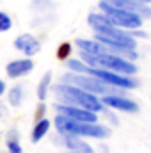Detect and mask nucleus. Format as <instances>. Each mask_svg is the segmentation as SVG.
Listing matches in <instances>:
<instances>
[{
	"label": "nucleus",
	"mask_w": 151,
	"mask_h": 153,
	"mask_svg": "<svg viewBox=\"0 0 151 153\" xmlns=\"http://www.w3.org/2000/svg\"><path fill=\"white\" fill-rule=\"evenodd\" d=\"M87 23L94 32V39L109 41V43L130 48V50H137V41L132 36V32L114 25L103 13H91L87 16Z\"/></svg>",
	"instance_id": "nucleus-1"
},
{
	"label": "nucleus",
	"mask_w": 151,
	"mask_h": 153,
	"mask_svg": "<svg viewBox=\"0 0 151 153\" xmlns=\"http://www.w3.org/2000/svg\"><path fill=\"white\" fill-rule=\"evenodd\" d=\"M53 94L59 100V103H66V105H75V107H82L93 112H101L105 109V105L101 103V98H98L93 93H87L76 85L71 84H57L53 85Z\"/></svg>",
	"instance_id": "nucleus-2"
},
{
	"label": "nucleus",
	"mask_w": 151,
	"mask_h": 153,
	"mask_svg": "<svg viewBox=\"0 0 151 153\" xmlns=\"http://www.w3.org/2000/svg\"><path fill=\"white\" fill-rule=\"evenodd\" d=\"M55 130L59 135H78V137H93V139H107L110 135L109 126L100 123H82L70 119L62 114H57L53 119Z\"/></svg>",
	"instance_id": "nucleus-3"
},
{
	"label": "nucleus",
	"mask_w": 151,
	"mask_h": 153,
	"mask_svg": "<svg viewBox=\"0 0 151 153\" xmlns=\"http://www.w3.org/2000/svg\"><path fill=\"white\" fill-rule=\"evenodd\" d=\"M80 59L93 66V68H101V70H110L115 73H123V75H135L137 73V66L133 64V61L124 59L121 55H115L110 52H101V53H89V52H80Z\"/></svg>",
	"instance_id": "nucleus-4"
},
{
	"label": "nucleus",
	"mask_w": 151,
	"mask_h": 153,
	"mask_svg": "<svg viewBox=\"0 0 151 153\" xmlns=\"http://www.w3.org/2000/svg\"><path fill=\"white\" fill-rule=\"evenodd\" d=\"M61 82L64 84H71L76 85L87 93H93L96 96H107V94H124V89H119V87H114L110 84L96 78L93 75H87V73H75V71H70L66 75L61 76Z\"/></svg>",
	"instance_id": "nucleus-5"
},
{
	"label": "nucleus",
	"mask_w": 151,
	"mask_h": 153,
	"mask_svg": "<svg viewBox=\"0 0 151 153\" xmlns=\"http://www.w3.org/2000/svg\"><path fill=\"white\" fill-rule=\"evenodd\" d=\"M100 11L112 22L114 25L124 29V30H137L142 27L144 23V18L137 13H130V11H124L121 7H115L112 4H109L107 0H100L98 4Z\"/></svg>",
	"instance_id": "nucleus-6"
},
{
	"label": "nucleus",
	"mask_w": 151,
	"mask_h": 153,
	"mask_svg": "<svg viewBox=\"0 0 151 153\" xmlns=\"http://www.w3.org/2000/svg\"><path fill=\"white\" fill-rule=\"evenodd\" d=\"M84 73L96 76V78H100V80H103V82H107V84L114 85V87H119V89H124V91H128V89H135V87H137V80H135L133 76L123 75V73H115V71H110V70L93 68V66L87 64V68H85Z\"/></svg>",
	"instance_id": "nucleus-7"
},
{
	"label": "nucleus",
	"mask_w": 151,
	"mask_h": 153,
	"mask_svg": "<svg viewBox=\"0 0 151 153\" xmlns=\"http://www.w3.org/2000/svg\"><path fill=\"white\" fill-rule=\"evenodd\" d=\"M57 114H62L70 119L75 121H82V123H98V114L82 107H75V105H66V103H57L55 105Z\"/></svg>",
	"instance_id": "nucleus-8"
},
{
	"label": "nucleus",
	"mask_w": 151,
	"mask_h": 153,
	"mask_svg": "<svg viewBox=\"0 0 151 153\" xmlns=\"http://www.w3.org/2000/svg\"><path fill=\"white\" fill-rule=\"evenodd\" d=\"M101 103L109 109H115V111H121V112H137L139 111V105L132 100V98H126L124 94H107V96H101Z\"/></svg>",
	"instance_id": "nucleus-9"
},
{
	"label": "nucleus",
	"mask_w": 151,
	"mask_h": 153,
	"mask_svg": "<svg viewBox=\"0 0 151 153\" xmlns=\"http://www.w3.org/2000/svg\"><path fill=\"white\" fill-rule=\"evenodd\" d=\"M14 48L20 50L23 55L32 57V55H36L39 50H41V43H39L38 38H34L32 34L25 32V34H20L18 38L14 39Z\"/></svg>",
	"instance_id": "nucleus-10"
},
{
	"label": "nucleus",
	"mask_w": 151,
	"mask_h": 153,
	"mask_svg": "<svg viewBox=\"0 0 151 153\" xmlns=\"http://www.w3.org/2000/svg\"><path fill=\"white\" fill-rule=\"evenodd\" d=\"M32 70H34V62H32L30 57L11 61V62H7V66H5V73H7L9 78H20V76H25V75H29Z\"/></svg>",
	"instance_id": "nucleus-11"
},
{
	"label": "nucleus",
	"mask_w": 151,
	"mask_h": 153,
	"mask_svg": "<svg viewBox=\"0 0 151 153\" xmlns=\"http://www.w3.org/2000/svg\"><path fill=\"white\" fill-rule=\"evenodd\" d=\"M109 4H112L115 7H121L124 11H130V13H137L141 14L144 20L151 18V7L150 4H141V2H135V0H107Z\"/></svg>",
	"instance_id": "nucleus-12"
},
{
	"label": "nucleus",
	"mask_w": 151,
	"mask_h": 153,
	"mask_svg": "<svg viewBox=\"0 0 151 153\" xmlns=\"http://www.w3.org/2000/svg\"><path fill=\"white\" fill-rule=\"evenodd\" d=\"M61 143L70 150V152H76V153H94V150L82 141V137L78 135H61Z\"/></svg>",
	"instance_id": "nucleus-13"
},
{
	"label": "nucleus",
	"mask_w": 151,
	"mask_h": 153,
	"mask_svg": "<svg viewBox=\"0 0 151 153\" xmlns=\"http://www.w3.org/2000/svg\"><path fill=\"white\" fill-rule=\"evenodd\" d=\"M50 125H52V123H50V119H46V117L36 121V125H34V128H32V134H30V141H32L34 144H38L39 141L48 134Z\"/></svg>",
	"instance_id": "nucleus-14"
},
{
	"label": "nucleus",
	"mask_w": 151,
	"mask_h": 153,
	"mask_svg": "<svg viewBox=\"0 0 151 153\" xmlns=\"http://www.w3.org/2000/svg\"><path fill=\"white\" fill-rule=\"evenodd\" d=\"M23 85L21 84H16V85H13L11 89H9V93H7V102H9V105L11 107H20L21 105V102H23Z\"/></svg>",
	"instance_id": "nucleus-15"
},
{
	"label": "nucleus",
	"mask_w": 151,
	"mask_h": 153,
	"mask_svg": "<svg viewBox=\"0 0 151 153\" xmlns=\"http://www.w3.org/2000/svg\"><path fill=\"white\" fill-rule=\"evenodd\" d=\"M50 89H52V73L46 71V73L43 75V78L39 80V84H38V98H39V102H44V100H46Z\"/></svg>",
	"instance_id": "nucleus-16"
},
{
	"label": "nucleus",
	"mask_w": 151,
	"mask_h": 153,
	"mask_svg": "<svg viewBox=\"0 0 151 153\" xmlns=\"http://www.w3.org/2000/svg\"><path fill=\"white\" fill-rule=\"evenodd\" d=\"M7 153H23L21 150V144H20V135H18V130H11L7 134Z\"/></svg>",
	"instance_id": "nucleus-17"
},
{
	"label": "nucleus",
	"mask_w": 151,
	"mask_h": 153,
	"mask_svg": "<svg viewBox=\"0 0 151 153\" xmlns=\"http://www.w3.org/2000/svg\"><path fill=\"white\" fill-rule=\"evenodd\" d=\"M70 55H71V43H68V41L61 43L59 48H57V59L59 61H66Z\"/></svg>",
	"instance_id": "nucleus-18"
},
{
	"label": "nucleus",
	"mask_w": 151,
	"mask_h": 153,
	"mask_svg": "<svg viewBox=\"0 0 151 153\" xmlns=\"http://www.w3.org/2000/svg\"><path fill=\"white\" fill-rule=\"evenodd\" d=\"M11 29H13V18L7 13L0 11V32H9Z\"/></svg>",
	"instance_id": "nucleus-19"
},
{
	"label": "nucleus",
	"mask_w": 151,
	"mask_h": 153,
	"mask_svg": "<svg viewBox=\"0 0 151 153\" xmlns=\"http://www.w3.org/2000/svg\"><path fill=\"white\" fill-rule=\"evenodd\" d=\"M32 9H36L39 13H46V11L53 9V4L50 0H32Z\"/></svg>",
	"instance_id": "nucleus-20"
},
{
	"label": "nucleus",
	"mask_w": 151,
	"mask_h": 153,
	"mask_svg": "<svg viewBox=\"0 0 151 153\" xmlns=\"http://www.w3.org/2000/svg\"><path fill=\"white\" fill-rule=\"evenodd\" d=\"M44 112H46V105L41 102V103L38 105V109H36V116H34V117H36V121L43 119V117H44Z\"/></svg>",
	"instance_id": "nucleus-21"
},
{
	"label": "nucleus",
	"mask_w": 151,
	"mask_h": 153,
	"mask_svg": "<svg viewBox=\"0 0 151 153\" xmlns=\"http://www.w3.org/2000/svg\"><path fill=\"white\" fill-rule=\"evenodd\" d=\"M130 32H132V36H133L135 39L137 38H146V32L141 30V29H137V30H130Z\"/></svg>",
	"instance_id": "nucleus-22"
},
{
	"label": "nucleus",
	"mask_w": 151,
	"mask_h": 153,
	"mask_svg": "<svg viewBox=\"0 0 151 153\" xmlns=\"http://www.w3.org/2000/svg\"><path fill=\"white\" fill-rule=\"evenodd\" d=\"M5 89H7V87H5V82H4V80L0 78V96H2L4 93H5Z\"/></svg>",
	"instance_id": "nucleus-23"
},
{
	"label": "nucleus",
	"mask_w": 151,
	"mask_h": 153,
	"mask_svg": "<svg viewBox=\"0 0 151 153\" xmlns=\"http://www.w3.org/2000/svg\"><path fill=\"white\" fill-rule=\"evenodd\" d=\"M135 2H141V4H151V0H135Z\"/></svg>",
	"instance_id": "nucleus-24"
},
{
	"label": "nucleus",
	"mask_w": 151,
	"mask_h": 153,
	"mask_svg": "<svg viewBox=\"0 0 151 153\" xmlns=\"http://www.w3.org/2000/svg\"><path fill=\"white\" fill-rule=\"evenodd\" d=\"M70 153H76V152H70Z\"/></svg>",
	"instance_id": "nucleus-25"
}]
</instances>
